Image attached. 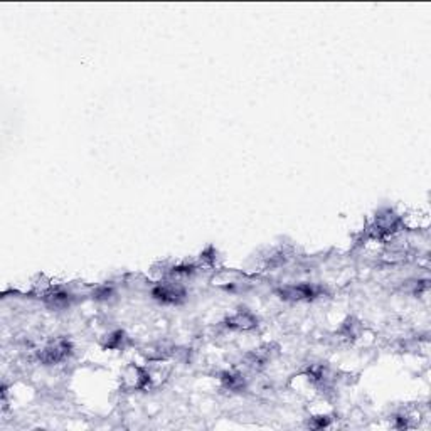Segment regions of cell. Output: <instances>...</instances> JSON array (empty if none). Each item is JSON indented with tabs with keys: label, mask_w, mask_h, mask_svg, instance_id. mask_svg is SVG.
Here are the masks:
<instances>
[{
	"label": "cell",
	"mask_w": 431,
	"mask_h": 431,
	"mask_svg": "<svg viewBox=\"0 0 431 431\" xmlns=\"http://www.w3.org/2000/svg\"><path fill=\"white\" fill-rule=\"evenodd\" d=\"M67 349H69V346H67L66 340H58L56 344H51V346L44 350V354H42V361L47 362V364L58 362L67 355Z\"/></svg>",
	"instance_id": "cell-1"
},
{
	"label": "cell",
	"mask_w": 431,
	"mask_h": 431,
	"mask_svg": "<svg viewBox=\"0 0 431 431\" xmlns=\"http://www.w3.org/2000/svg\"><path fill=\"white\" fill-rule=\"evenodd\" d=\"M281 295L285 298H292V300H301V298H310L313 292L310 286H305V285H300V286H290V288H285V290H281Z\"/></svg>",
	"instance_id": "cell-2"
},
{
	"label": "cell",
	"mask_w": 431,
	"mask_h": 431,
	"mask_svg": "<svg viewBox=\"0 0 431 431\" xmlns=\"http://www.w3.org/2000/svg\"><path fill=\"white\" fill-rule=\"evenodd\" d=\"M153 295H155L158 300H164V301H177L182 293H178V290H175V288L160 286V288H157L155 292H153Z\"/></svg>",
	"instance_id": "cell-3"
},
{
	"label": "cell",
	"mask_w": 431,
	"mask_h": 431,
	"mask_svg": "<svg viewBox=\"0 0 431 431\" xmlns=\"http://www.w3.org/2000/svg\"><path fill=\"white\" fill-rule=\"evenodd\" d=\"M227 325H231V327H239V329H249V327H255V318L248 315V313H244V315L239 313V315H236L235 318H231Z\"/></svg>",
	"instance_id": "cell-4"
}]
</instances>
